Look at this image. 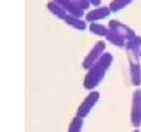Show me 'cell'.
<instances>
[{"mask_svg": "<svg viewBox=\"0 0 141 132\" xmlns=\"http://www.w3.org/2000/svg\"><path fill=\"white\" fill-rule=\"evenodd\" d=\"M97 100V95L96 94H91L88 96L87 99H85V102L81 105V107L79 109L77 112V116H83L85 114H88V112L91 110V107L93 104H95V102Z\"/></svg>", "mask_w": 141, "mask_h": 132, "instance_id": "obj_1", "label": "cell"}, {"mask_svg": "<svg viewBox=\"0 0 141 132\" xmlns=\"http://www.w3.org/2000/svg\"><path fill=\"white\" fill-rule=\"evenodd\" d=\"M81 119L79 116L73 120V122L70 126V131L69 132H79L80 127H81Z\"/></svg>", "mask_w": 141, "mask_h": 132, "instance_id": "obj_2", "label": "cell"}, {"mask_svg": "<svg viewBox=\"0 0 141 132\" xmlns=\"http://www.w3.org/2000/svg\"><path fill=\"white\" fill-rule=\"evenodd\" d=\"M135 132H138V131H135Z\"/></svg>", "mask_w": 141, "mask_h": 132, "instance_id": "obj_3", "label": "cell"}]
</instances>
